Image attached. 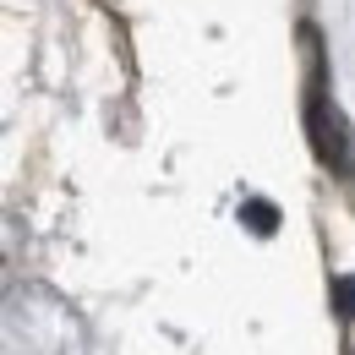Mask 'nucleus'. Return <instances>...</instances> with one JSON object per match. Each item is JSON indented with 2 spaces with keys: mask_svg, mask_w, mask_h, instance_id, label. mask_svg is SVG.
I'll use <instances>...</instances> for the list:
<instances>
[{
  "mask_svg": "<svg viewBox=\"0 0 355 355\" xmlns=\"http://www.w3.org/2000/svg\"><path fill=\"white\" fill-rule=\"evenodd\" d=\"M241 224H252L257 235H273V230H279V214H273V202H263V197H252V202L241 208Z\"/></svg>",
  "mask_w": 355,
  "mask_h": 355,
  "instance_id": "f03ea898",
  "label": "nucleus"
},
{
  "mask_svg": "<svg viewBox=\"0 0 355 355\" xmlns=\"http://www.w3.org/2000/svg\"><path fill=\"white\" fill-rule=\"evenodd\" d=\"M306 132H311V148L328 170L339 175H355V132L345 126V115L328 104V98H311L306 104Z\"/></svg>",
  "mask_w": 355,
  "mask_h": 355,
  "instance_id": "f257e3e1",
  "label": "nucleus"
},
{
  "mask_svg": "<svg viewBox=\"0 0 355 355\" xmlns=\"http://www.w3.org/2000/svg\"><path fill=\"white\" fill-rule=\"evenodd\" d=\"M334 311H339L345 322H355V273H339V279H334Z\"/></svg>",
  "mask_w": 355,
  "mask_h": 355,
  "instance_id": "7ed1b4c3",
  "label": "nucleus"
}]
</instances>
